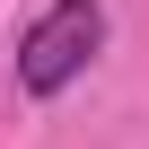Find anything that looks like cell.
Wrapping results in <instances>:
<instances>
[{
	"label": "cell",
	"instance_id": "1",
	"mask_svg": "<svg viewBox=\"0 0 149 149\" xmlns=\"http://www.w3.org/2000/svg\"><path fill=\"white\" fill-rule=\"evenodd\" d=\"M97 44H105V9H97V0H53V9L18 35V88L26 97H61L88 70Z\"/></svg>",
	"mask_w": 149,
	"mask_h": 149
}]
</instances>
